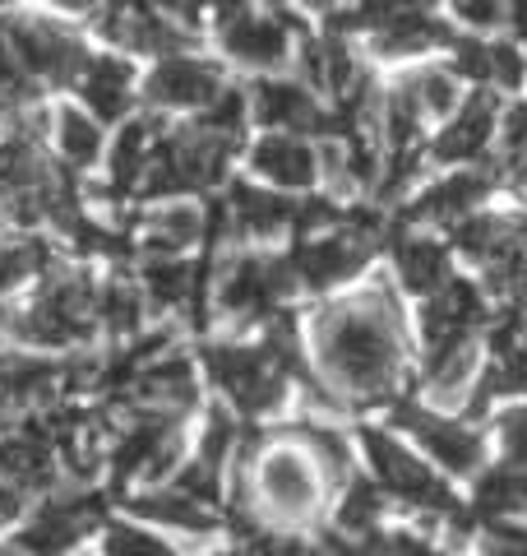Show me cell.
Here are the masks:
<instances>
[{"instance_id":"6da1fadb","label":"cell","mask_w":527,"mask_h":556,"mask_svg":"<svg viewBox=\"0 0 527 556\" xmlns=\"http://www.w3.org/2000/svg\"><path fill=\"white\" fill-rule=\"evenodd\" d=\"M314 357L329 390H343L361 404L389 399L402 376V329L398 306L384 288L333 302L314 316Z\"/></svg>"},{"instance_id":"7a4b0ae2","label":"cell","mask_w":527,"mask_h":556,"mask_svg":"<svg viewBox=\"0 0 527 556\" xmlns=\"http://www.w3.org/2000/svg\"><path fill=\"white\" fill-rule=\"evenodd\" d=\"M93 320H98V292L88 283V274L61 269V274L47 278L38 302L20 316V339L38 343V348L83 343L93 334Z\"/></svg>"},{"instance_id":"3957f363","label":"cell","mask_w":527,"mask_h":556,"mask_svg":"<svg viewBox=\"0 0 527 556\" xmlns=\"http://www.w3.org/2000/svg\"><path fill=\"white\" fill-rule=\"evenodd\" d=\"M204 371L241 417L273 413L287 394V376L273 367L259 343H214V348H204Z\"/></svg>"},{"instance_id":"277c9868","label":"cell","mask_w":527,"mask_h":556,"mask_svg":"<svg viewBox=\"0 0 527 556\" xmlns=\"http://www.w3.org/2000/svg\"><path fill=\"white\" fill-rule=\"evenodd\" d=\"M361 445H365V455H371L375 478L389 496L408 501V506H416L421 515H430L435 525H445V519H453L463 510L459 496H453L449 486L412 455V450H402L389 431H361Z\"/></svg>"},{"instance_id":"5b68a950","label":"cell","mask_w":527,"mask_h":556,"mask_svg":"<svg viewBox=\"0 0 527 556\" xmlns=\"http://www.w3.org/2000/svg\"><path fill=\"white\" fill-rule=\"evenodd\" d=\"M296 288L292 260L278 255H241L227 265L218 283V311L232 320H264L273 316V306Z\"/></svg>"},{"instance_id":"8992f818","label":"cell","mask_w":527,"mask_h":556,"mask_svg":"<svg viewBox=\"0 0 527 556\" xmlns=\"http://www.w3.org/2000/svg\"><path fill=\"white\" fill-rule=\"evenodd\" d=\"M255 496L273 519L301 525L320 510V473L301 450H269L255 468Z\"/></svg>"},{"instance_id":"52a82bcc","label":"cell","mask_w":527,"mask_h":556,"mask_svg":"<svg viewBox=\"0 0 527 556\" xmlns=\"http://www.w3.org/2000/svg\"><path fill=\"white\" fill-rule=\"evenodd\" d=\"M5 38L14 47V56L28 70L33 79H47V84H79L83 65H88V51L79 38H69L56 24L47 20H14L5 24Z\"/></svg>"},{"instance_id":"ba28073f","label":"cell","mask_w":527,"mask_h":556,"mask_svg":"<svg viewBox=\"0 0 527 556\" xmlns=\"http://www.w3.org/2000/svg\"><path fill=\"white\" fill-rule=\"evenodd\" d=\"M375 251V237H365L357 228H333L320 237H306L301 247L292 251V269H296V283L301 288H333L343 278L357 274L365 260Z\"/></svg>"},{"instance_id":"9c48e42d","label":"cell","mask_w":527,"mask_h":556,"mask_svg":"<svg viewBox=\"0 0 527 556\" xmlns=\"http://www.w3.org/2000/svg\"><path fill=\"white\" fill-rule=\"evenodd\" d=\"M218 33L222 47L232 51V61H241L245 70H273L287 61V24L278 14H259L245 5H222L218 10Z\"/></svg>"},{"instance_id":"30bf717a","label":"cell","mask_w":527,"mask_h":556,"mask_svg":"<svg viewBox=\"0 0 527 556\" xmlns=\"http://www.w3.org/2000/svg\"><path fill=\"white\" fill-rule=\"evenodd\" d=\"M394 422L402 431H412V437L430 450V459L439 468H449V473H481V437L472 427L463 422H449V417H439V413H426V408H416V404H398L394 408Z\"/></svg>"},{"instance_id":"8fae6325","label":"cell","mask_w":527,"mask_h":556,"mask_svg":"<svg viewBox=\"0 0 527 556\" xmlns=\"http://www.w3.org/2000/svg\"><path fill=\"white\" fill-rule=\"evenodd\" d=\"M102 519V496H51L20 533V552L61 556Z\"/></svg>"},{"instance_id":"7c38bea8","label":"cell","mask_w":527,"mask_h":556,"mask_svg":"<svg viewBox=\"0 0 527 556\" xmlns=\"http://www.w3.org/2000/svg\"><path fill=\"white\" fill-rule=\"evenodd\" d=\"M144 98L163 112H185V108L208 112L222 98V75H218V65H208L200 56H167L149 75Z\"/></svg>"},{"instance_id":"4fadbf2b","label":"cell","mask_w":527,"mask_h":556,"mask_svg":"<svg viewBox=\"0 0 527 556\" xmlns=\"http://www.w3.org/2000/svg\"><path fill=\"white\" fill-rule=\"evenodd\" d=\"M195 399H200V380L185 357H157L130 386V404H139L149 417H171V422L185 408H195Z\"/></svg>"},{"instance_id":"5bb4252c","label":"cell","mask_w":527,"mask_h":556,"mask_svg":"<svg viewBox=\"0 0 527 556\" xmlns=\"http://www.w3.org/2000/svg\"><path fill=\"white\" fill-rule=\"evenodd\" d=\"M496 121H500V112H496V93H472L467 98V108L449 121L445 130H439V139H435V159L439 163H477L481 153L490 149V139H496Z\"/></svg>"},{"instance_id":"9a60e30c","label":"cell","mask_w":527,"mask_h":556,"mask_svg":"<svg viewBox=\"0 0 527 556\" xmlns=\"http://www.w3.org/2000/svg\"><path fill=\"white\" fill-rule=\"evenodd\" d=\"M250 172L278 186V195H283V190H301L320 177V153L296 135H264L250 149Z\"/></svg>"},{"instance_id":"2e32d148","label":"cell","mask_w":527,"mask_h":556,"mask_svg":"<svg viewBox=\"0 0 527 556\" xmlns=\"http://www.w3.org/2000/svg\"><path fill=\"white\" fill-rule=\"evenodd\" d=\"M486 320V298L477 283H463L453 278L445 292L421 306V329H426V343H445V339H472V329Z\"/></svg>"},{"instance_id":"e0dca14e","label":"cell","mask_w":527,"mask_h":556,"mask_svg":"<svg viewBox=\"0 0 527 556\" xmlns=\"http://www.w3.org/2000/svg\"><path fill=\"white\" fill-rule=\"evenodd\" d=\"M255 116L259 126H273V135H292V130H324L320 126V108L314 93L296 79H259L255 84Z\"/></svg>"},{"instance_id":"ac0fdd59","label":"cell","mask_w":527,"mask_h":556,"mask_svg":"<svg viewBox=\"0 0 527 556\" xmlns=\"http://www.w3.org/2000/svg\"><path fill=\"white\" fill-rule=\"evenodd\" d=\"M296 208H301V200L255 190V186H232V195H227V223L245 237H278V232H296Z\"/></svg>"},{"instance_id":"d6986e66","label":"cell","mask_w":527,"mask_h":556,"mask_svg":"<svg viewBox=\"0 0 527 556\" xmlns=\"http://www.w3.org/2000/svg\"><path fill=\"white\" fill-rule=\"evenodd\" d=\"M79 93H83L88 116H93L98 126H102V121L126 116L130 98H134V70H130V61H120V56H88L83 75H79Z\"/></svg>"},{"instance_id":"ffe728a7","label":"cell","mask_w":527,"mask_h":556,"mask_svg":"<svg viewBox=\"0 0 527 556\" xmlns=\"http://www.w3.org/2000/svg\"><path fill=\"white\" fill-rule=\"evenodd\" d=\"M486 190H490L486 172H477V167L449 172L445 181H435L426 195L408 208V218H416V223H463V218H472L477 200H486Z\"/></svg>"},{"instance_id":"44dd1931","label":"cell","mask_w":527,"mask_h":556,"mask_svg":"<svg viewBox=\"0 0 527 556\" xmlns=\"http://www.w3.org/2000/svg\"><path fill=\"white\" fill-rule=\"evenodd\" d=\"M394 265H398V278L408 292H421V298H435L445 292L453 278H449V247H439L435 237H408L398 232L394 237Z\"/></svg>"},{"instance_id":"7402d4cb","label":"cell","mask_w":527,"mask_h":556,"mask_svg":"<svg viewBox=\"0 0 527 556\" xmlns=\"http://www.w3.org/2000/svg\"><path fill=\"white\" fill-rule=\"evenodd\" d=\"M449 33L435 20L426 5H389L384 24L375 28V47L384 56H412V51H430L435 42H445Z\"/></svg>"},{"instance_id":"603a6c76","label":"cell","mask_w":527,"mask_h":556,"mask_svg":"<svg viewBox=\"0 0 527 556\" xmlns=\"http://www.w3.org/2000/svg\"><path fill=\"white\" fill-rule=\"evenodd\" d=\"M157 144H163V130H157V121H130L126 130H120L116 149H112V186L120 195H130L134 186L149 181V167L157 159Z\"/></svg>"},{"instance_id":"cb8c5ba5","label":"cell","mask_w":527,"mask_h":556,"mask_svg":"<svg viewBox=\"0 0 527 556\" xmlns=\"http://www.w3.org/2000/svg\"><path fill=\"white\" fill-rule=\"evenodd\" d=\"M527 510V459L523 464H496L477 478V496H472V515H486L490 525L504 515Z\"/></svg>"},{"instance_id":"d4e9b609","label":"cell","mask_w":527,"mask_h":556,"mask_svg":"<svg viewBox=\"0 0 527 556\" xmlns=\"http://www.w3.org/2000/svg\"><path fill=\"white\" fill-rule=\"evenodd\" d=\"M472 371H477V348H472V339H445V343L426 348V386L435 399H445V404L463 399V386L472 380Z\"/></svg>"},{"instance_id":"484cf974","label":"cell","mask_w":527,"mask_h":556,"mask_svg":"<svg viewBox=\"0 0 527 556\" xmlns=\"http://www.w3.org/2000/svg\"><path fill=\"white\" fill-rule=\"evenodd\" d=\"M139 237H144V247L176 260V251L195 247L204 237V214L190 204H171V208H153V214L139 223Z\"/></svg>"},{"instance_id":"4316f807","label":"cell","mask_w":527,"mask_h":556,"mask_svg":"<svg viewBox=\"0 0 527 556\" xmlns=\"http://www.w3.org/2000/svg\"><path fill=\"white\" fill-rule=\"evenodd\" d=\"M200 283H204V269L185 265V260L157 255L144 265V298L157 302L163 311H181L190 302H200Z\"/></svg>"},{"instance_id":"83f0119b","label":"cell","mask_w":527,"mask_h":556,"mask_svg":"<svg viewBox=\"0 0 527 556\" xmlns=\"http://www.w3.org/2000/svg\"><path fill=\"white\" fill-rule=\"evenodd\" d=\"M453 247H459L463 255L481 260V265H496V260L523 251L518 247V228L504 218H490V214H472L459 223V232H453Z\"/></svg>"},{"instance_id":"f1b7e54d","label":"cell","mask_w":527,"mask_h":556,"mask_svg":"<svg viewBox=\"0 0 527 556\" xmlns=\"http://www.w3.org/2000/svg\"><path fill=\"white\" fill-rule=\"evenodd\" d=\"M134 510L144 515V519H157V525H167V529H185V533H200V529H214V506L208 501H195V496H185V492H149V496H139L134 501Z\"/></svg>"},{"instance_id":"f546056e","label":"cell","mask_w":527,"mask_h":556,"mask_svg":"<svg viewBox=\"0 0 527 556\" xmlns=\"http://www.w3.org/2000/svg\"><path fill=\"white\" fill-rule=\"evenodd\" d=\"M56 149L69 167H93L102 153V126L79 108H61L56 112Z\"/></svg>"},{"instance_id":"4dcf8cb0","label":"cell","mask_w":527,"mask_h":556,"mask_svg":"<svg viewBox=\"0 0 527 556\" xmlns=\"http://www.w3.org/2000/svg\"><path fill=\"white\" fill-rule=\"evenodd\" d=\"M398 89L412 98V108L426 121L453 112V102H459V79H453V70H439V65L412 70L408 79H398Z\"/></svg>"},{"instance_id":"1f68e13d","label":"cell","mask_w":527,"mask_h":556,"mask_svg":"<svg viewBox=\"0 0 527 556\" xmlns=\"http://www.w3.org/2000/svg\"><path fill=\"white\" fill-rule=\"evenodd\" d=\"M384 506H389V492L380 482H351L347 496H343V510H338V525L347 538H371L375 543V529L384 519Z\"/></svg>"},{"instance_id":"d6a6232c","label":"cell","mask_w":527,"mask_h":556,"mask_svg":"<svg viewBox=\"0 0 527 556\" xmlns=\"http://www.w3.org/2000/svg\"><path fill=\"white\" fill-rule=\"evenodd\" d=\"M98 320L112 329V334H134L144 325V292H139L130 278H112L98 292Z\"/></svg>"},{"instance_id":"836d02e7","label":"cell","mask_w":527,"mask_h":556,"mask_svg":"<svg viewBox=\"0 0 527 556\" xmlns=\"http://www.w3.org/2000/svg\"><path fill=\"white\" fill-rule=\"evenodd\" d=\"M102 556H181L171 543H163L153 529L126 525V519H112L107 533H102Z\"/></svg>"},{"instance_id":"e575fe53","label":"cell","mask_w":527,"mask_h":556,"mask_svg":"<svg viewBox=\"0 0 527 556\" xmlns=\"http://www.w3.org/2000/svg\"><path fill=\"white\" fill-rule=\"evenodd\" d=\"M296 437L310 445V459H324L329 473H347V468H351V445H347L343 431H333V427H324V422H320V427L301 422V427H296Z\"/></svg>"},{"instance_id":"d590c367","label":"cell","mask_w":527,"mask_h":556,"mask_svg":"<svg viewBox=\"0 0 527 556\" xmlns=\"http://www.w3.org/2000/svg\"><path fill=\"white\" fill-rule=\"evenodd\" d=\"M195 126L208 130V135H218V139H227V144H236V135H241V126H245V93L222 89V98L195 121Z\"/></svg>"},{"instance_id":"8d00e7d4","label":"cell","mask_w":527,"mask_h":556,"mask_svg":"<svg viewBox=\"0 0 527 556\" xmlns=\"http://www.w3.org/2000/svg\"><path fill=\"white\" fill-rule=\"evenodd\" d=\"M47 265V247L42 241H0V292L14 288L24 274Z\"/></svg>"},{"instance_id":"74e56055","label":"cell","mask_w":527,"mask_h":556,"mask_svg":"<svg viewBox=\"0 0 527 556\" xmlns=\"http://www.w3.org/2000/svg\"><path fill=\"white\" fill-rule=\"evenodd\" d=\"M523 84V51L514 42H490V89H518Z\"/></svg>"},{"instance_id":"f35d334b","label":"cell","mask_w":527,"mask_h":556,"mask_svg":"<svg viewBox=\"0 0 527 556\" xmlns=\"http://www.w3.org/2000/svg\"><path fill=\"white\" fill-rule=\"evenodd\" d=\"M486 556H527V525L496 519V525L486 529Z\"/></svg>"},{"instance_id":"ab89813d","label":"cell","mask_w":527,"mask_h":556,"mask_svg":"<svg viewBox=\"0 0 527 556\" xmlns=\"http://www.w3.org/2000/svg\"><path fill=\"white\" fill-rule=\"evenodd\" d=\"M500 445H504V459L509 464H523L527 459V408H509L500 417Z\"/></svg>"},{"instance_id":"60d3db41","label":"cell","mask_w":527,"mask_h":556,"mask_svg":"<svg viewBox=\"0 0 527 556\" xmlns=\"http://www.w3.org/2000/svg\"><path fill=\"white\" fill-rule=\"evenodd\" d=\"M241 556H306V543L292 533H255L241 547Z\"/></svg>"},{"instance_id":"b9f144b4","label":"cell","mask_w":527,"mask_h":556,"mask_svg":"<svg viewBox=\"0 0 527 556\" xmlns=\"http://www.w3.org/2000/svg\"><path fill=\"white\" fill-rule=\"evenodd\" d=\"M371 556H445V552L430 547L426 538H416V533H394V538H375Z\"/></svg>"},{"instance_id":"7bdbcfd3","label":"cell","mask_w":527,"mask_h":556,"mask_svg":"<svg viewBox=\"0 0 527 556\" xmlns=\"http://www.w3.org/2000/svg\"><path fill=\"white\" fill-rule=\"evenodd\" d=\"M504 153L514 167L527 163V102H518V108L504 116Z\"/></svg>"},{"instance_id":"ee69618b","label":"cell","mask_w":527,"mask_h":556,"mask_svg":"<svg viewBox=\"0 0 527 556\" xmlns=\"http://www.w3.org/2000/svg\"><path fill=\"white\" fill-rule=\"evenodd\" d=\"M459 20L467 28H504L509 24V5H496V0H472V5H459Z\"/></svg>"},{"instance_id":"f6af8a7d","label":"cell","mask_w":527,"mask_h":556,"mask_svg":"<svg viewBox=\"0 0 527 556\" xmlns=\"http://www.w3.org/2000/svg\"><path fill=\"white\" fill-rule=\"evenodd\" d=\"M314 556H365V547H357V538H347V533H324L314 543Z\"/></svg>"},{"instance_id":"bcb514c9","label":"cell","mask_w":527,"mask_h":556,"mask_svg":"<svg viewBox=\"0 0 527 556\" xmlns=\"http://www.w3.org/2000/svg\"><path fill=\"white\" fill-rule=\"evenodd\" d=\"M24 515V486L14 482H0V529L14 525V519Z\"/></svg>"},{"instance_id":"7dc6e473","label":"cell","mask_w":527,"mask_h":556,"mask_svg":"<svg viewBox=\"0 0 527 556\" xmlns=\"http://www.w3.org/2000/svg\"><path fill=\"white\" fill-rule=\"evenodd\" d=\"M0 556H20V547H0Z\"/></svg>"},{"instance_id":"c3c4849f","label":"cell","mask_w":527,"mask_h":556,"mask_svg":"<svg viewBox=\"0 0 527 556\" xmlns=\"http://www.w3.org/2000/svg\"><path fill=\"white\" fill-rule=\"evenodd\" d=\"M523 320H527V288H523Z\"/></svg>"}]
</instances>
